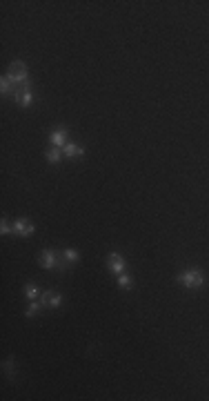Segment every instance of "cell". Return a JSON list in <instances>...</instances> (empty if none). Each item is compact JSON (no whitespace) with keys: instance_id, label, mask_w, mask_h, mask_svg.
<instances>
[{"instance_id":"6da1fadb","label":"cell","mask_w":209,"mask_h":401,"mask_svg":"<svg viewBox=\"0 0 209 401\" xmlns=\"http://www.w3.org/2000/svg\"><path fill=\"white\" fill-rule=\"evenodd\" d=\"M176 281L187 290H198L205 285V274H202L200 267H187L176 276Z\"/></svg>"},{"instance_id":"7a4b0ae2","label":"cell","mask_w":209,"mask_h":401,"mask_svg":"<svg viewBox=\"0 0 209 401\" xmlns=\"http://www.w3.org/2000/svg\"><path fill=\"white\" fill-rule=\"evenodd\" d=\"M9 78H12L16 85H24V83H29V69L24 65L22 61H14L12 65H9Z\"/></svg>"},{"instance_id":"3957f363","label":"cell","mask_w":209,"mask_h":401,"mask_svg":"<svg viewBox=\"0 0 209 401\" xmlns=\"http://www.w3.org/2000/svg\"><path fill=\"white\" fill-rule=\"evenodd\" d=\"M14 101L16 105L20 107H29L34 103V89H32V83H24V85H16L14 89Z\"/></svg>"},{"instance_id":"277c9868","label":"cell","mask_w":209,"mask_h":401,"mask_svg":"<svg viewBox=\"0 0 209 401\" xmlns=\"http://www.w3.org/2000/svg\"><path fill=\"white\" fill-rule=\"evenodd\" d=\"M107 270L112 272V274H125L127 272V261L122 254H118V252H109L107 254Z\"/></svg>"},{"instance_id":"5b68a950","label":"cell","mask_w":209,"mask_h":401,"mask_svg":"<svg viewBox=\"0 0 209 401\" xmlns=\"http://www.w3.org/2000/svg\"><path fill=\"white\" fill-rule=\"evenodd\" d=\"M40 265L44 270H64V265L58 261V254L52 250V247H44L40 252Z\"/></svg>"},{"instance_id":"8992f818","label":"cell","mask_w":209,"mask_h":401,"mask_svg":"<svg viewBox=\"0 0 209 401\" xmlns=\"http://www.w3.org/2000/svg\"><path fill=\"white\" fill-rule=\"evenodd\" d=\"M40 303H42V308H60L62 305V294H58V292H54V290H47V292H42L40 294Z\"/></svg>"},{"instance_id":"52a82bcc","label":"cell","mask_w":209,"mask_h":401,"mask_svg":"<svg viewBox=\"0 0 209 401\" xmlns=\"http://www.w3.org/2000/svg\"><path fill=\"white\" fill-rule=\"evenodd\" d=\"M49 143H52V147H58V150H62L64 145H67V127H56V130L52 132V136H49Z\"/></svg>"},{"instance_id":"ba28073f","label":"cell","mask_w":209,"mask_h":401,"mask_svg":"<svg viewBox=\"0 0 209 401\" xmlns=\"http://www.w3.org/2000/svg\"><path fill=\"white\" fill-rule=\"evenodd\" d=\"M34 230H36V225L27 219H16V223H14V232H16L18 236H22V239L24 236H32Z\"/></svg>"},{"instance_id":"9c48e42d","label":"cell","mask_w":209,"mask_h":401,"mask_svg":"<svg viewBox=\"0 0 209 401\" xmlns=\"http://www.w3.org/2000/svg\"><path fill=\"white\" fill-rule=\"evenodd\" d=\"M62 154L67 156V158H78V156L84 154V147H80L78 143H72V141H69L67 145L62 147Z\"/></svg>"},{"instance_id":"30bf717a","label":"cell","mask_w":209,"mask_h":401,"mask_svg":"<svg viewBox=\"0 0 209 401\" xmlns=\"http://www.w3.org/2000/svg\"><path fill=\"white\" fill-rule=\"evenodd\" d=\"M14 89H16V83L9 78V74H4V76L0 78V92H2V96H7V94H14Z\"/></svg>"},{"instance_id":"8fae6325","label":"cell","mask_w":209,"mask_h":401,"mask_svg":"<svg viewBox=\"0 0 209 401\" xmlns=\"http://www.w3.org/2000/svg\"><path fill=\"white\" fill-rule=\"evenodd\" d=\"M44 158H47L52 165H58L62 158V150H58V147H49L47 152H44Z\"/></svg>"},{"instance_id":"7c38bea8","label":"cell","mask_w":209,"mask_h":401,"mask_svg":"<svg viewBox=\"0 0 209 401\" xmlns=\"http://www.w3.org/2000/svg\"><path fill=\"white\" fill-rule=\"evenodd\" d=\"M24 296H27L29 301H36L38 296H40V288H38L36 283H24Z\"/></svg>"},{"instance_id":"4fadbf2b","label":"cell","mask_w":209,"mask_h":401,"mask_svg":"<svg viewBox=\"0 0 209 401\" xmlns=\"http://www.w3.org/2000/svg\"><path fill=\"white\" fill-rule=\"evenodd\" d=\"M62 259H64V263H78L80 254H78V250H74V247H67V250L62 252Z\"/></svg>"},{"instance_id":"5bb4252c","label":"cell","mask_w":209,"mask_h":401,"mask_svg":"<svg viewBox=\"0 0 209 401\" xmlns=\"http://www.w3.org/2000/svg\"><path fill=\"white\" fill-rule=\"evenodd\" d=\"M40 308H42V303H38V301H29L27 310H24V316H27V319H34V316L40 312Z\"/></svg>"},{"instance_id":"9a60e30c","label":"cell","mask_w":209,"mask_h":401,"mask_svg":"<svg viewBox=\"0 0 209 401\" xmlns=\"http://www.w3.org/2000/svg\"><path fill=\"white\" fill-rule=\"evenodd\" d=\"M116 281H118V288L120 290H132V276L129 274H118Z\"/></svg>"},{"instance_id":"2e32d148","label":"cell","mask_w":209,"mask_h":401,"mask_svg":"<svg viewBox=\"0 0 209 401\" xmlns=\"http://www.w3.org/2000/svg\"><path fill=\"white\" fill-rule=\"evenodd\" d=\"M9 232H14V227L9 225V221H7V219H2V223H0V234H2V236H7Z\"/></svg>"}]
</instances>
